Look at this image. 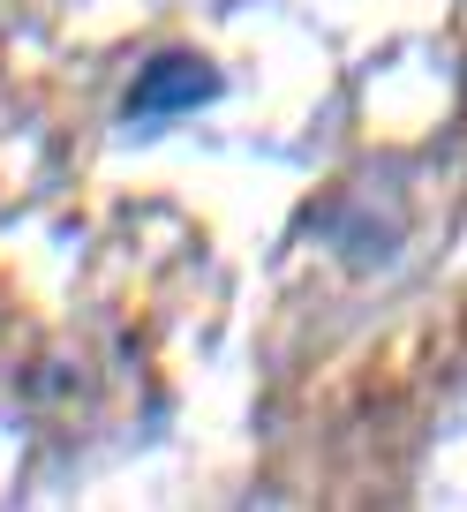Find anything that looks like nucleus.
<instances>
[{
  "instance_id": "obj_1",
  "label": "nucleus",
  "mask_w": 467,
  "mask_h": 512,
  "mask_svg": "<svg viewBox=\"0 0 467 512\" xmlns=\"http://www.w3.org/2000/svg\"><path fill=\"white\" fill-rule=\"evenodd\" d=\"M211 98H219V68H211L204 53H189V46H166V53H151V61L136 68L129 98H121V121L129 128L181 121V113L211 106Z\"/></svg>"
}]
</instances>
